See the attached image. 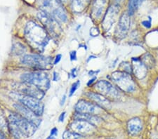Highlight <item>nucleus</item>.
Here are the masks:
<instances>
[{
    "mask_svg": "<svg viewBox=\"0 0 158 139\" xmlns=\"http://www.w3.org/2000/svg\"><path fill=\"white\" fill-rule=\"evenodd\" d=\"M24 34L30 45L40 51H44L50 41L49 35L45 28L32 21L26 24Z\"/></svg>",
    "mask_w": 158,
    "mask_h": 139,
    "instance_id": "nucleus-1",
    "label": "nucleus"
},
{
    "mask_svg": "<svg viewBox=\"0 0 158 139\" xmlns=\"http://www.w3.org/2000/svg\"><path fill=\"white\" fill-rule=\"evenodd\" d=\"M9 131L15 139L30 137L35 133L37 126L26 120L17 112H12L8 117Z\"/></svg>",
    "mask_w": 158,
    "mask_h": 139,
    "instance_id": "nucleus-2",
    "label": "nucleus"
},
{
    "mask_svg": "<svg viewBox=\"0 0 158 139\" xmlns=\"http://www.w3.org/2000/svg\"><path fill=\"white\" fill-rule=\"evenodd\" d=\"M40 10L45 12L56 21L66 23L68 21V14L60 0H39Z\"/></svg>",
    "mask_w": 158,
    "mask_h": 139,
    "instance_id": "nucleus-3",
    "label": "nucleus"
},
{
    "mask_svg": "<svg viewBox=\"0 0 158 139\" xmlns=\"http://www.w3.org/2000/svg\"><path fill=\"white\" fill-rule=\"evenodd\" d=\"M21 81L24 83L32 84L45 92L49 89L51 86L48 74L42 70H34L22 74Z\"/></svg>",
    "mask_w": 158,
    "mask_h": 139,
    "instance_id": "nucleus-4",
    "label": "nucleus"
},
{
    "mask_svg": "<svg viewBox=\"0 0 158 139\" xmlns=\"http://www.w3.org/2000/svg\"><path fill=\"white\" fill-rule=\"evenodd\" d=\"M52 59L40 54H26L21 59V63L34 70H48L52 68Z\"/></svg>",
    "mask_w": 158,
    "mask_h": 139,
    "instance_id": "nucleus-5",
    "label": "nucleus"
},
{
    "mask_svg": "<svg viewBox=\"0 0 158 139\" xmlns=\"http://www.w3.org/2000/svg\"><path fill=\"white\" fill-rule=\"evenodd\" d=\"M11 96L13 99L17 100L18 102L23 105L28 109L37 114V116L41 117L44 111V105L41 101V100L31 97V96L24 95L21 93L13 91Z\"/></svg>",
    "mask_w": 158,
    "mask_h": 139,
    "instance_id": "nucleus-6",
    "label": "nucleus"
},
{
    "mask_svg": "<svg viewBox=\"0 0 158 139\" xmlns=\"http://www.w3.org/2000/svg\"><path fill=\"white\" fill-rule=\"evenodd\" d=\"M111 77L114 83L120 90L127 93L135 91L136 84L130 74L117 70L113 72Z\"/></svg>",
    "mask_w": 158,
    "mask_h": 139,
    "instance_id": "nucleus-7",
    "label": "nucleus"
},
{
    "mask_svg": "<svg viewBox=\"0 0 158 139\" xmlns=\"http://www.w3.org/2000/svg\"><path fill=\"white\" fill-rule=\"evenodd\" d=\"M12 89L14 91L21 93L24 95L31 96L37 99L42 100L45 96V91L40 89L32 84L24 83V82H15L11 84Z\"/></svg>",
    "mask_w": 158,
    "mask_h": 139,
    "instance_id": "nucleus-8",
    "label": "nucleus"
},
{
    "mask_svg": "<svg viewBox=\"0 0 158 139\" xmlns=\"http://www.w3.org/2000/svg\"><path fill=\"white\" fill-rule=\"evenodd\" d=\"M95 89L99 94H102L107 98L117 99L119 98L120 94L119 90L113 86L110 82L106 80H100L95 84Z\"/></svg>",
    "mask_w": 158,
    "mask_h": 139,
    "instance_id": "nucleus-9",
    "label": "nucleus"
},
{
    "mask_svg": "<svg viewBox=\"0 0 158 139\" xmlns=\"http://www.w3.org/2000/svg\"><path fill=\"white\" fill-rule=\"evenodd\" d=\"M103 108L93 102L81 99L79 100L75 106V110L78 113H86L97 114L100 113Z\"/></svg>",
    "mask_w": 158,
    "mask_h": 139,
    "instance_id": "nucleus-10",
    "label": "nucleus"
},
{
    "mask_svg": "<svg viewBox=\"0 0 158 139\" xmlns=\"http://www.w3.org/2000/svg\"><path fill=\"white\" fill-rule=\"evenodd\" d=\"M13 108L18 113L21 114V116H23L26 120L30 121L34 125L37 126V127L41 124L42 120L40 119V117L34 114L33 112L31 111L30 109H28V108H26L25 106H24L23 105L20 103H16L13 105Z\"/></svg>",
    "mask_w": 158,
    "mask_h": 139,
    "instance_id": "nucleus-11",
    "label": "nucleus"
},
{
    "mask_svg": "<svg viewBox=\"0 0 158 139\" xmlns=\"http://www.w3.org/2000/svg\"><path fill=\"white\" fill-rule=\"evenodd\" d=\"M130 24V16L129 13H124L121 14L115 30V36L119 39H122L126 37L129 31Z\"/></svg>",
    "mask_w": 158,
    "mask_h": 139,
    "instance_id": "nucleus-12",
    "label": "nucleus"
},
{
    "mask_svg": "<svg viewBox=\"0 0 158 139\" xmlns=\"http://www.w3.org/2000/svg\"><path fill=\"white\" fill-rule=\"evenodd\" d=\"M70 128H71L72 132L82 135L89 134V133L94 132L95 126L85 120H75L70 124Z\"/></svg>",
    "mask_w": 158,
    "mask_h": 139,
    "instance_id": "nucleus-13",
    "label": "nucleus"
},
{
    "mask_svg": "<svg viewBox=\"0 0 158 139\" xmlns=\"http://www.w3.org/2000/svg\"><path fill=\"white\" fill-rule=\"evenodd\" d=\"M119 7L116 5H112L108 8L105 13L103 21V28L105 31H108L112 27L113 24L116 21L117 13L119 12Z\"/></svg>",
    "mask_w": 158,
    "mask_h": 139,
    "instance_id": "nucleus-14",
    "label": "nucleus"
},
{
    "mask_svg": "<svg viewBox=\"0 0 158 139\" xmlns=\"http://www.w3.org/2000/svg\"><path fill=\"white\" fill-rule=\"evenodd\" d=\"M37 17L48 33H54L55 32L56 28H57L56 25H57L58 21H56L54 18L50 16L49 15L41 10L37 13Z\"/></svg>",
    "mask_w": 158,
    "mask_h": 139,
    "instance_id": "nucleus-15",
    "label": "nucleus"
},
{
    "mask_svg": "<svg viewBox=\"0 0 158 139\" xmlns=\"http://www.w3.org/2000/svg\"><path fill=\"white\" fill-rule=\"evenodd\" d=\"M86 95L93 103L98 105L103 109H110L111 108L110 101L102 94H99L98 92L89 91L86 93Z\"/></svg>",
    "mask_w": 158,
    "mask_h": 139,
    "instance_id": "nucleus-16",
    "label": "nucleus"
},
{
    "mask_svg": "<svg viewBox=\"0 0 158 139\" xmlns=\"http://www.w3.org/2000/svg\"><path fill=\"white\" fill-rule=\"evenodd\" d=\"M132 71L138 79L142 80L147 74V68L145 67L140 58H132Z\"/></svg>",
    "mask_w": 158,
    "mask_h": 139,
    "instance_id": "nucleus-17",
    "label": "nucleus"
},
{
    "mask_svg": "<svg viewBox=\"0 0 158 139\" xmlns=\"http://www.w3.org/2000/svg\"><path fill=\"white\" fill-rule=\"evenodd\" d=\"M127 128L128 132L131 135H137L141 132L143 128V124L141 120L138 117H134L129 120L127 123Z\"/></svg>",
    "mask_w": 158,
    "mask_h": 139,
    "instance_id": "nucleus-18",
    "label": "nucleus"
},
{
    "mask_svg": "<svg viewBox=\"0 0 158 139\" xmlns=\"http://www.w3.org/2000/svg\"><path fill=\"white\" fill-rule=\"evenodd\" d=\"M74 118L75 119V120H85L86 121V122L91 123V124H94V126L98 125V124H99L101 122V121H102V119L99 117L96 114L78 113V112H76L74 116Z\"/></svg>",
    "mask_w": 158,
    "mask_h": 139,
    "instance_id": "nucleus-19",
    "label": "nucleus"
},
{
    "mask_svg": "<svg viewBox=\"0 0 158 139\" xmlns=\"http://www.w3.org/2000/svg\"><path fill=\"white\" fill-rule=\"evenodd\" d=\"M105 4H106V0H96L93 7V14L95 16V17L99 18L102 15Z\"/></svg>",
    "mask_w": 158,
    "mask_h": 139,
    "instance_id": "nucleus-20",
    "label": "nucleus"
},
{
    "mask_svg": "<svg viewBox=\"0 0 158 139\" xmlns=\"http://www.w3.org/2000/svg\"><path fill=\"white\" fill-rule=\"evenodd\" d=\"M140 60L144 64L145 67L147 68V69L151 70L152 68H153L154 66L155 65V58H154L153 56L149 53H145L143 54V55L141 56Z\"/></svg>",
    "mask_w": 158,
    "mask_h": 139,
    "instance_id": "nucleus-21",
    "label": "nucleus"
},
{
    "mask_svg": "<svg viewBox=\"0 0 158 139\" xmlns=\"http://www.w3.org/2000/svg\"><path fill=\"white\" fill-rule=\"evenodd\" d=\"M144 0H129L128 5V13L129 16L133 15Z\"/></svg>",
    "mask_w": 158,
    "mask_h": 139,
    "instance_id": "nucleus-22",
    "label": "nucleus"
},
{
    "mask_svg": "<svg viewBox=\"0 0 158 139\" xmlns=\"http://www.w3.org/2000/svg\"><path fill=\"white\" fill-rule=\"evenodd\" d=\"M89 0H72V8L75 12H81L86 7Z\"/></svg>",
    "mask_w": 158,
    "mask_h": 139,
    "instance_id": "nucleus-23",
    "label": "nucleus"
},
{
    "mask_svg": "<svg viewBox=\"0 0 158 139\" xmlns=\"http://www.w3.org/2000/svg\"><path fill=\"white\" fill-rule=\"evenodd\" d=\"M0 129L4 131L9 130V124L8 120L6 118V116L4 113L3 110L0 108Z\"/></svg>",
    "mask_w": 158,
    "mask_h": 139,
    "instance_id": "nucleus-24",
    "label": "nucleus"
},
{
    "mask_svg": "<svg viewBox=\"0 0 158 139\" xmlns=\"http://www.w3.org/2000/svg\"><path fill=\"white\" fill-rule=\"evenodd\" d=\"M63 139H82L83 136L75 132H69L66 131L63 134Z\"/></svg>",
    "mask_w": 158,
    "mask_h": 139,
    "instance_id": "nucleus-25",
    "label": "nucleus"
},
{
    "mask_svg": "<svg viewBox=\"0 0 158 139\" xmlns=\"http://www.w3.org/2000/svg\"><path fill=\"white\" fill-rule=\"evenodd\" d=\"M119 70L120 71L127 72V73L130 74L132 72V65L131 64L129 63V62L125 61L122 62V63H120V65H119Z\"/></svg>",
    "mask_w": 158,
    "mask_h": 139,
    "instance_id": "nucleus-26",
    "label": "nucleus"
},
{
    "mask_svg": "<svg viewBox=\"0 0 158 139\" xmlns=\"http://www.w3.org/2000/svg\"><path fill=\"white\" fill-rule=\"evenodd\" d=\"M80 86V80H78V81L74 82V83L72 84L71 87H70V91H69V97H72V96L74 95L75 93L76 92V91L78 90V88H79V86Z\"/></svg>",
    "mask_w": 158,
    "mask_h": 139,
    "instance_id": "nucleus-27",
    "label": "nucleus"
},
{
    "mask_svg": "<svg viewBox=\"0 0 158 139\" xmlns=\"http://www.w3.org/2000/svg\"><path fill=\"white\" fill-rule=\"evenodd\" d=\"M61 58H62L61 54H57L54 60V65H57L58 63H59V62L61 60Z\"/></svg>",
    "mask_w": 158,
    "mask_h": 139,
    "instance_id": "nucleus-28",
    "label": "nucleus"
},
{
    "mask_svg": "<svg viewBox=\"0 0 158 139\" xmlns=\"http://www.w3.org/2000/svg\"><path fill=\"white\" fill-rule=\"evenodd\" d=\"M77 51H72L70 53V58L72 61H74V60H77Z\"/></svg>",
    "mask_w": 158,
    "mask_h": 139,
    "instance_id": "nucleus-29",
    "label": "nucleus"
},
{
    "mask_svg": "<svg viewBox=\"0 0 158 139\" xmlns=\"http://www.w3.org/2000/svg\"><path fill=\"white\" fill-rule=\"evenodd\" d=\"M59 80H60L59 74L56 72H54V73H53V78H52L53 81L58 82Z\"/></svg>",
    "mask_w": 158,
    "mask_h": 139,
    "instance_id": "nucleus-30",
    "label": "nucleus"
},
{
    "mask_svg": "<svg viewBox=\"0 0 158 139\" xmlns=\"http://www.w3.org/2000/svg\"><path fill=\"white\" fill-rule=\"evenodd\" d=\"M142 24L146 28H150L151 27V18H150V20L149 21H144L142 22Z\"/></svg>",
    "mask_w": 158,
    "mask_h": 139,
    "instance_id": "nucleus-31",
    "label": "nucleus"
},
{
    "mask_svg": "<svg viewBox=\"0 0 158 139\" xmlns=\"http://www.w3.org/2000/svg\"><path fill=\"white\" fill-rule=\"evenodd\" d=\"M57 135H58V129L56 128H53L51 130L50 136L55 137L56 136H57Z\"/></svg>",
    "mask_w": 158,
    "mask_h": 139,
    "instance_id": "nucleus-32",
    "label": "nucleus"
},
{
    "mask_svg": "<svg viewBox=\"0 0 158 139\" xmlns=\"http://www.w3.org/2000/svg\"><path fill=\"white\" fill-rule=\"evenodd\" d=\"M66 112H61V114H60L59 117H58V120H59L60 122H63L65 120V117H66Z\"/></svg>",
    "mask_w": 158,
    "mask_h": 139,
    "instance_id": "nucleus-33",
    "label": "nucleus"
},
{
    "mask_svg": "<svg viewBox=\"0 0 158 139\" xmlns=\"http://www.w3.org/2000/svg\"><path fill=\"white\" fill-rule=\"evenodd\" d=\"M77 68H72V70H71V72H70V76L72 77V78H75L76 77H77Z\"/></svg>",
    "mask_w": 158,
    "mask_h": 139,
    "instance_id": "nucleus-34",
    "label": "nucleus"
},
{
    "mask_svg": "<svg viewBox=\"0 0 158 139\" xmlns=\"http://www.w3.org/2000/svg\"><path fill=\"white\" fill-rule=\"evenodd\" d=\"M66 98H67L66 95L63 96V97H62L61 100H60V106H63L65 104V103H66Z\"/></svg>",
    "mask_w": 158,
    "mask_h": 139,
    "instance_id": "nucleus-35",
    "label": "nucleus"
},
{
    "mask_svg": "<svg viewBox=\"0 0 158 139\" xmlns=\"http://www.w3.org/2000/svg\"><path fill=\"white\" fill-rule=\"evenodd\" d=\"M99 72H100V70H98V71H96V70H90V71L88 72V74L89 76H94L96 74L98 73Z\"/></svg>",
    "mask_w": 158,
    "mask_h": 139,
    "instance_id": "nucleus-36",
    "label": "nucleus"
},
{
    "mask_svg": "<svg viewBox=\"0 0 158 139\" xmlns=\"http://www.w3.org/2000/svg\"><path fill=\"white\" fill-rule=\"evenodd\" d=\"M96 80V77H94V78H92V80H90L88 82V83H87V86H89L90 85H92V84L94 83V82H95V80Z\"/></svg>",
    "mask_w": 158,
    "mask_h": 139,
    "instance_id": "nucleus-37",
    "label": "nucleus"
},
{
    "mask_svg": "<svg viewBox=\"0 0 158 139\" xmlns=\"http://www.w3.org/2000/svg\"><path fill=\"white\" fill-rule=\"evenodd\" d=\"M123 0H115V4L117 6V7H119V4H120L121 3H122Z\"/></svg>",
    "mask_w": 158,
    "mask_h": 139,
    "instance_id": "nucleus-38",
    "label": "nucleus"
},
{
    "mask_svg": "<svg viewBox=\"0 0 158 139\" xmlns=\"http://www.w3.org/2000/svg\"><path fill=\"white\" fill-rule=\"evenodd\" d=\"M0 139H7V138H6L5 135L2 132H0Z\"/></svg>",
    "mask_w": 158,
    "mask_h": 139,
    "instance_id": "nucleus-39",
    "label": "nucleus"
},
{
    "mask_svg": "<svg viewBox=\"0 0 158 139\" xmlns=\"http://www.w3.org/2000/svg\"><path fill=\"white\" fill-rule=\"evenodd\" d=\"M60 1H61V2H63V3H66L67 1H68V0H60Z\"/></svg>",
    "mask_w": 158,
    "mask_h": 139,
    "instance_id": "nucleus-40",
    "label": "nucleus"
}]
</instances>
